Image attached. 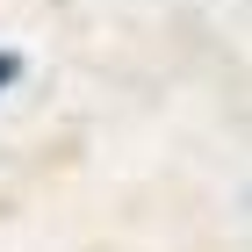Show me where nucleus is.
<instances>
[{"instance_id":"obj_1","label":"nucleus","mask_w":252,"mask_h":252,"mask_svg":"<svg viewBox=\"0 0 252 252\" xmlns=\"http://www.w3.org/2000/svg\"><path fill=\"white\" fill-rule=\"evenodd\" d=\"M15 79H22V58H15V51H0V94H7Z\"/></svg>"}]
</instances>
